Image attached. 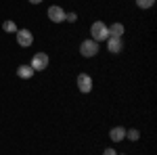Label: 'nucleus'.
I'll return each instance as SVG.
<instances>
[{"instance_id":"1","label":"nucleus","mask_w":157,"mask_h":155,"mask_svg":"<svg viewBox=\"0 0 157 155\" xmlns=\"http://www.w3.org/2000/svg\"><path fill=\"white\" fill-rule=\"evenodd\" d=\"M90 36L94 42H105L109 38V25H105L103 21H94L90 25Z\"/></svg>"},{"instance_id":"2","label":"nucleus","mask_w":157,"mask_h":155,"mask_svg":"<svg viewBox=\"0 0 157 155\" xmlns=\"http://www.w3.org/2000/svg\"><path fill=\"white\" fill-rule=\"evenodd\" d=\"M48 63H50V59H48V55L46 52H36L34 57H32V69L34 72H44L46 67H48Z\"/></svg>"},{"instance_id":"3","label":"nucleus","mask_w":157,"mask_h":155,"mask_svg":"<svg viewBox=\"0 0 157 155\" xmlns=\"http://www.w3.org/2000/svg\"><path fill=\"white\" fill-rule=\"evenodd\" d=\"M98 48H101L98 42H94L92 38H88V40H84V42L80 44V55H82V57H94L98 52Z\"/></svg>"},{"instance_id":"4","label":"nucleus","mask_w":157,"mask_h":155,"mask_svg":"<svg viewBox=\"0 0 157 155\" xmlns=\"http://www.w3.org/2000/svg\"><path fill=\"white\" fill-rule=\"evenodd\" d=\"M17 44L21 48H29L34 44V34L29 29H17Z\"/></svg>"},{"instance_id":"5","label":"nucleus","mask_w":157,"mask_h":155,"mask_svg":"<svg viewBox=\"0 0 157 155\" xmlns=\"http://www.w3.org/2000/svg\"><path fill=\"white\" fill-rule=\"evenodd\" d=\"M75 84H78V90H80V92H84V95H88V92L92 90V78H90L88 73H78Z\"/></svg>"},{"instance_id":"6","label":"nucleus","mask_w":157,"mask_h":155,"mask_svg":"<svg viewBox=\"0 0 157 155\" xmlns=\"http://www.w3.org/2000/svg\"><path fill=\"white\" fill-rule=\"evenodd\" d=\"M46 15H48V19L52 21V23H63V21H65V15H67V13L63 11L61 6H57V4H52V6H48V11H46Z\"/></svg>"},{"instance_id":"7","label":"nucleus","mask_w":157,"mask_h":155,"mask_svg":"<svg viewBox=\"0 0 157 155\" xmlns=\"http://www.w3.org/2000/svg\"><path fill=\"white\" fill-rule=\"evenodd\" d=\"M105 42H107V50H109V52H121V48H124L121 38H111V36H109Z\"/></svg>"},{"instance_id":"8","label":"nucleus","mask_w":157,"mask_h":155,"mask_svg":"<svg viewBox=\"0 0 157 155\" xmlns=\"http://www.w3.org/2000/svg\"><path fill=\"white\" fill-rule=\"evenodd\" d=\"M109 138H111L113 143H121V141L126 138V128H124V126H115V128H111Z\"/></svg>"},{"instance_id":"9","label":"nucleus","mask_w":157,"mask_h":155,"mask_svg":"<svg viewBox=\"0 0 157 155\" xmlns=\"http://www.w3.org/2000/svg\"><path fill=\"white\" fill-rule=\"evenodd\" d=\"M34 69H32V65H19L17 67V76L21 78V80H29V78H34Z\"/></svg>"},{"instance_id":"10","label":"nucleus","mask_w":157,"mask_h":155,"mask_svg":"<svg viewBox=\"0 0 157 155\" xmlns=\"http://www.w3.org/2000/svg\"><path fill=\"white\" fill-rule=\"evenodd\" d=\"M124 32H126V27H124L120 21H117V23H111V27H109V36L111 38H121Z\"/></svg>"},{"instance_id":"11","label":"nucleus","mask_w":157,"mask_h":155,"mask_svg":"<svg viewBox=\"0 0 157 155\" xmlns=\"http://www.w3.org/2000/svg\"><path fill=\"white\" fill-rule=\"evenodd\" d=\"M2 29H4L6 34H17V25H15V21H4V23H2Z\"/></svg>"},{"instance_id":"12","label":"nucleus","mask_w":157,"mask_h":155,"mask_svg":"<svg viewBox=\"0 0 157 155\" xmlns=\"http://www.w3.org/2000/svg\"><path fill=\"white\" fill-rule=\"evenodd\" d=\"M126 136H128L130 141H138V138H140V132L136 130V128H126Z\"/></svg>"},{"instance_id":"13","label":"nucleus","mask_w":157,"mask_h":155,"mask_svg":"<svg viewBox=\"0 0 157 155\" xmlns=\"http://www.w3.org/2000/svg\"><path fill=\"white\" fill-rule=\"evenodd\" d=\"M155 4V0H136V6L138 9H151Z\"/></svg>"},{"instance_id":"14","label":"nucleus","mask_w":157,"mask_h":155,"mask_svg":"<svg viewBox=\"0 0 157 155\" xmlns=\"http://www.w3.org/2000/svg\"><path fill=\"white\" fill-rule=\"evenodd\" d=\"M75 19H78L75 13H67V15H65V21H75Z\"/></svg>"},{"instance_id":"15","label":"nucleus","mask_w":157,"mask_h":155,"mask_svg":"<svg viewBox=\"0 0 157 155\" xmlns=\"http://www.w3.org/2000/svg\"><path fill=\"white\" fill-rule=\"evenodd\" d=\"M103 155H117V151H115L113 147H109V149H105V151H103Z\"/></svg>"},{"instance_id":"16","label":"nucleus","mask_w":157,"mask_h":155,"mask_svg":"<svg viewBox=\"0 0 157 155\" xmlns=\"http://www.w3.org/2000/svg\"><path fill=\"white\" fill-rule=\"evenodd\" d=\"M29 4H40V2H44V0H27Z\"/></svg>"},{"instance_id":"17","label":"nucleus","mask_w":157,"mask_h":155,"mask_svg":"<svg viewBox=\"0 0 157 155\" xmlns=\"http://www.w3.org/2000/svg\"><path fill=\"white\" fill-rule=\"evenodd\" d=\"M121 155H126V153H121Z\"/></svg>"}]
</instances>
